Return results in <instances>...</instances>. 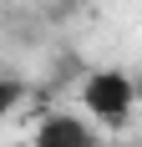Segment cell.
<instances>
[{
	"label": "cell",
	"instance_id": "obj_1",
	"mask_svg": "<svg viewBox=\"0 0 142 147\" xmlns=\"http://www.w3.org/2000/svg\"><path fill=\"white\" fill-rule=\"evenodd\" d=\"M81 102H86V112H91L97 122H107V127H122V122L132 117L137 86H132V76H127V71L107 66V71H91V76H86Z\"/></svg>",
	"mask_w": 142,
	"mask_h": 147
},
{
	"label": "cell",
	"instance_id": "obj_2",
	"mask_svg": "<svg viewBox=\"0 0 142 147\" xmlns=\"http://www.w3.org/2000/svg\"><path fill=\"white\" fill-rule=\"evenodd\" d=\"M30 147H97V132H91L81 117L56 112V117H46L41 127H36V142Z\"/></svg>",
	"mask_w": 142,
	"mask_h": 147
},
{
	"label": "cell",
	"instance_id": "obj_3",
	"mask_svg": "<svg viewBox=\"0 0 142 147\" xmlns=\"http://www.w3.org/2000/svg\"><path fill=\"white\" fill-rule=\"evenodd\" d=\"M20 102H26V86H20L15 76H0V117H10Z\"/></svg>",
	"mask_w": 142,
	"mask_h": 147
}]
</instances>
